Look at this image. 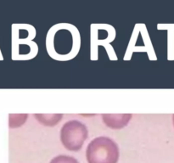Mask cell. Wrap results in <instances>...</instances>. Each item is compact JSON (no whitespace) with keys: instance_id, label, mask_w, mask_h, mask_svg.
I'll return each mask as SVG.
<instances>
[{"instance_id":"obj_6","label":"cell","mask_w":174,"mask_h":163,"mask_svg":"<svg viewBox=\"0 0 174 163\" xmlns=\"http://www.w3.org/2000/svg\"><path fill=\"white\" fill-rule=\"evenodd\" d=\"M173 125H174V115H173Z\"/></svg>"},{"instance_id":"obj_2","label":"cell","mask_w":174,"mask_h":163,"mask_svg":"<svg viewBox=\"0 0 174 163\" xmlns=\"http://www.w3.org/2000/svg\"><path fill=\"white\" fill-rule=\"evenodd\" d=\"M88 136V128L79 121L65 122L60 130L61 143L70 151H78L82 149Z\"/></svg>"},{"instance_id":"obj_3","label":"cell","mask_w":174,"mask_h":163,"mask_svg":"<svg viewBox=\"0 0 174 163\" xmlns=\"http://www.w3.org/2000/svg\"><path fill=\"white\" fill-rule=\"evenodd\" d=\"M132 116V114H103L102 119L110 128L121 129L128 124Z\"/></svg>"},{"instance_id":"obj_4","label":"cell","mask_w":174,"mask_h":163,"mask_svg":"<svg viewBox=\"0 0 174 163\" xmlns=\"http://www.w3.org/2000/svg\"><path fill=\"white\" fill-rule=\"evenodd\" d=\"M36 119L39 122L42 123L43 125L45 126H55L58 124V122L59 120L62 119L61 114H57V115H43V114H36L34 115Z\"/></svg>"},{"instance_id":"obj_1","label":"cell","mask_w":174,"mask_h":163,"mask_svg":"<svg viewBox=\"0 0 174 163\" xmlns=\"http://www.w3.org/2000/svg\"><path fill=\"white\" fill-rule=\"evenodd\" d=\"M119 148L111 139L98 137L93 139L86 150V158L88 163H117Z\"/></svg>"},{"instance_id":"obj_5","label":"cell","mask_w":174,"mask_h":163,"mask_svg":"<svg viewBox=\"0 0 174 163\" xmlns=\"http://www.w3.org/2000/svg\"><path fill=\"white\" fill-rule=\"evenodd\" d=\"M50 163H79L74 157L68 156H58L52 159Z\"/></svg>"}]
</instances>
